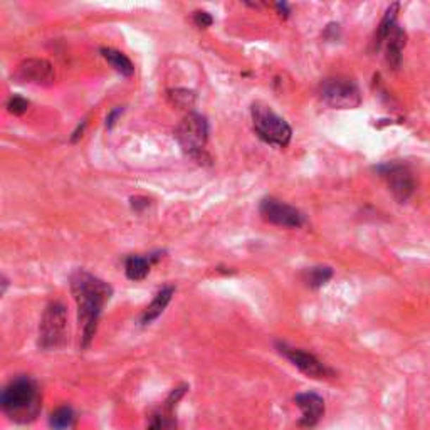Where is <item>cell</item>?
Instances as JSON below:
<instances>
[{
    "mask_svg": "<svg viewBox=\"0 0 430 430\" xmlns=\"http://www.w3.org/2000/svg\"><path fill=\"white\" fill-rule=\"evenodd\" d=\"M17 82H29V84L49 86L54 82V68L49 61L30 58L19 64L14 72Z\"/></svg>",
    "mask_w": 430,
    "mask_h": 430,
    "instance_id": "30bf717a",
    "label": "cell"
},
{
    "mask_svg": "<svg viewBox=\"0 0 430 430\" xmlns=\"http://www.w3.org/2000/svg\"><path fill=\"white\" fill-rule=\"evenodd\" d=\"M175 138L178 145L189 155H198L205 146L208 138L207 120L198 113H189L178 123L175 129Z\"/></svg>",
    "mask_w": 430,
    "mask_h": 430,
    "instance_id": "8992f818",
    "label": "cell"
},
{
    "mask_svg": "<svg viewBox=\"0 0 430 430\" xmlns=\"http://www.w3.org/2000/svg\"><path fill=\"white\" fill-rule=\"evenodd\" d=\"M375 170L379 172V175L381 178H385L386 185H388L390 192H392L397 202L400 203L407 202L408 198L414 195L417 189V182L414 172H412L407 165L390 162V163L379 165Z\"/></svg>",
    "mask_w": 430,
    "mask_h": 430,
    "instance_id": "52a82bcc",
    "label": "cell"
},
{
    "mask_svg": "<svg viewBox=\"0 0 430 430\" xmlns=\"http://www.w3.org/2000/svg\"><path fill=\"white\" fill-rule=\"evenodd\" d=\"M71 291L77 304V318L82 331V346H88L96 333L98 318L103 306L110 301L113 289L110 284L89 272L76 271L71 277Z\"/></svg>",
    "mask_w": 430,
    "mask_h": 430,
    "instance_id": "6da1fadb",
    "label": "cell"
},
{
    "mask_svg": "<svg viewBox=\"0 0 430 430\" xmlns=\"http://www.w3.org/2000/svg\"><path fill=\"white\" fill-rule=\"evenodd\" d=\"M386 41H388L386 42V61H388L390 66L397 69L402 63V52L407 42V34L398 25H395L390 36L386 37Z\"/></svg>",
    "mask_w": 430,
    "mask_h": 430,
    "instance_id": "7c38bea8",
    "label": "cell"
},
{
    "mask_svg": "<svg viewBox=\"0 0 430 430\" xmlns=\"http://www.w3.org/2000/svg\"><path fill=\"white\" fill-rule=\"evenodd\" d=\"M121 111H123L121 108H116V110H113L110 115H108V118H106V127L108 128H113V125H115V120L118 118V115Z\"/></svg>",
    "mask_w": 430,
    "mask_h": 430,
    "instance_id": "cb8c5ba5",
    "label": "cell"
},
{
    "mask_svg": "<svg viewBox=\"0 0 430 430\" xmlns=\"http://www.w3.org/2000/svg\"><path fill=\"white\" fill-rule=\"evenodd\" d=\"M132 207L134 208V210L140 212L141 208L148 207V198H145V197H133L132 198Z\"/></svg>",
    "mask_w": 430,
    "mask_h": 430,
    "instance_id": "603a6c76",
    "label": "cell"
},
{
    "mask_svg": "<svg viewBox=\"0 0 430 430\" xmlns=\"http://www.w3.org/2000/svg\"><path fill=\"white\" fill-rule=\"evenodd\" d=\"M125 271H127V276L132 281L145 279L150 272V259L140 258V255H132V258L127 259Z\"/></svg>",
    "mask_w": 430,
    "mask_h": 430,
    "instance_id": "2e32d148",
    "label": "cell"
},
{
    "mask_svg": "<svg viewBox=\"0 0 430 430\" xmlns=\"http://www.w3.org/2000/svg\"><path fill=\"white\" fill-rule=\"evenodd\" d=\"M68 343V312L61 303H51L42 315L39 327V346L52 351Z\"/></svg>",
    "mask_w": 430,
    "mask_h": 430,
    "instance_id": "277c9868",
    "label": "cell"
},
{
    "mask_svg": "<svg viewBox=\"0 0 430 430\" xmlns=\"http://www.w3.org/2000/svg\"><path fill=\"white\" fill-rule=\"evenodd\" d=\"M333 277V269L328 266L310 267L303 272V279L310 288H321Z\"/></svg>",
    "mask_w": 430,
    "mask_h": 430,
    "instance_id": "e0dca14e",
    "label": "cell"
},
{
    "mask_svg": "<svg viewBox=\"0 0 430 430\" xmlns=\"http://www.w3.org/2000/svg\"><path fill=\"white\" fill-rule=\"evenodd\" d=\"M148 430H177V424L172 417L168 415H156L151 420Z\"/></svg>",
    "mask_w": 430,
    "mask_h": 430,
    "instance_id": "ffe728a7",
    "label": "cell"
},
{
    "mask_svg": "<svg viewBox=\"0 0 430 430\" xmlns=\"http://www.w3.org/2000/svg\"><path fill=\"white\" fill-rule=\"evenodd\" d=\"M251 113H253L254 132L260 140L269 143V145H274L277 148H284L289 145L293 129L286 123V120H282L271 108L260 103L253 104Z\"/></svg>",
    "mask_w": 430,
    "mask_h": 430,
    "instance_id": "3957f363",
    "label": "cell"
},
{
    "mask_svg": "<svg viewBox=\"0 0 430 430\" xmlns=\"http://www.w3.org/2000/svg\"><path fill=\"white\" fill-rule=\"evenodd\" d=\"M168 98H170V101L175 104L178 108H189L194 104V93H190V91L186 89H175L170 91V94H168Z\"/></svg>",
    "mask_w": 430,
    "mask_h": 430,
    "instance_id": "d6986e66",
    "label": "cell"
},
{
    "mask_svg": "<svg viewBox=\"0 0 430 430\" xmlns=\"http://www.w3.org/2000/svg\"><path fill=\"white\" fill-rule=\"evenodd\" d=\"M320 94L328 106L336 108V110H353L362 104V93L356 82L343 76L323 81Z\"/></svg>",
    "mask_w": 430,
    "mask_h": 430,
    "instance_id": "5b68a950",
    "label": "cell"
},
{
    "mask_svg": "<svg viewBox=\"0 0 430 430\" xmlns=\"http://www.w3.org/2000/svg\"><path fill=\"white\" fill-rule=\"evenodd\" d=\"M194 23L197 24L198 27L205 29V27H208V25H212V23H214V19H212L208 12H205V11H197V12H195V14H194Z\"/></svg>",
    "mask_w": 430,
    "mask_h": 430,
    "instance_id": "7402d4cb",
    "label": "cell"
},
{
    "mask_svg": "<svg viewBox=\"0 0 430 430\" xmlns=\"http://www.w3.org/2000/svg\"><path fill=\"white\" fill-rule=\"evenodd\" d=\"M173 293H175V289H173L172 286H168V288H165V289L160 291V293L155 296L153 301L148 304V308H146L145 312H143L141 323L143 324H150L151 321L158 318V316L165 311L167 304L170 303Z\"/></svg>",
    "mask_w": 430,
    "mask_h": 430,
    "instance_id": "4fadbf2b",
    "label": "cell"
},
{
    "mask_svg": "<svg viewBox=\"0 0 430 430\" xmlns=\"http://www.w3.org/2000/svg\"><path fill=\"white\" fill-rule=\"evenodd\" d=\"M277 348H279L281 355H284L299 372L311 377V379H331L334 375L331 368H328L321 360L316 358L315 355L308 353V351L293 348V346L286 345V343H279Z\"/></svg>",
    "mask_w": 430,
    "mask_h": 430,
    "instance_id": "9c48e42d",
    "label": "cell"
},
{
    "mask_svg": "<svg viewBox=\"0 0 430 430\" xmlns=\"http://www.w3.org/2000/svg\"><path fill=\"white\" fill-rule=\"evenodd\" d=\"M276 8L281 12V15H282V12H284V15H288V14H289V12H288V6H286V4H276Z\"/></svg>",
    "mask_w": 430,
    "mask_h": 430,
    "instance_id": "d4e9b609",
    "label": "cell"
},
{
    "mask_svg": "<svg viewBox=\"0 0 430 430\" xmlns=\"http://www.w3.org/2000/svg\"><path fill=\"white\" fill-rule=\"evenodd\" d=\"M72 420H75V412L69 407H59L51 414V427L54 430H66L71 427Z\"/></svg>",
    "mask_w": 430,
    "mask_h": 430,
    "instance_id": "ac0fdd59",
    "label": "cell"
},
{
    "mask_svg": "<svg viewBox=\"0 0 430 430\" xmlns=\"http://www.w3.org/2000/svg\"><path fill=\"white\" fill-rule=\"evenodd\" d=\"M294 403H296L303 414L301 422H299L303 427H315L321 420V417L324 415V400L318 393H298L294 397Z\"/></svg>",
    "mask_w": 430,
    "mask_h": 430,
    "instance_id": "8fae6325",
    "label": "cell"
},
{
    "mask_svg": "<svg viewBox=\"0 0 430 430\" xmlns=\"http://www.w3.org/2000/svg\"><path fill=\"white\" fill-rule=\"evenodd\" d=\"M398 8H400V4H392L388 8H386L384 19H381V23L379 25V30H377V36H375V49H379V47L384 44L386 41V37L390 36V32H392L395 27V20H397V14H398Z\"/></svg>",
    "mask_w": 430,
    "mask_h": 430,
    "instance_id": "5bb4252c",
    "label": "cell"
},
{
    "mask_svg": "<svg viewBox=\"0 0 430 430\" xmlns=\"http://www.w3.org/2000/svg\"><path fill=\"white\" fill-rule=\"evenodd\" d=\"M259 214L266 222L286 229H298L306 224V217L301 210L274 197H266L260 201Z\"/></svg>",
    "mask_w": 430,
    "mask_h": 430,
    "instance_id": "ba28073f",
    "label": "cell"
},
{
    "mask_svg": "<svg viewBox=\"0 0 430 430\" xmlns=\"http://www.w3.org/2000/svg\"><path fill=\"white\" fill-rule=\"evenodd\" d=\"M101 56L104 59L108 61V63L111 64L113 68L116 69V71L121 72L123 76H132L134 72V68L132 64V61H129L127 56L123 54V52L111 49V47H103L101 49Z\"/></svg>",
    "mask_w": 430,
    "mask_h": 430,
    "instance_id": "9a60e30c",
    "label": "cell"
},
{
    "mask_svg": "<svg viewBox=\"0 0 430 430\" xmlns=\"http://www.w3.org/2000/svg\"><path fill=\"white\" fill-rule=\"evenodd\" d=\"M7 108H8V111H11V113H14V115H23V113L27 111L29 103L25 101L24 98H20V96H14V98H11V99H8Z\"/></svg>",
    "mask_w": 430,
    "mask_h": 430,
    "instance_id": "44dd1931",
    "label": "cell"
},
{
    "mask_svg": "<svg viewBox=\"0 0 430 430\" xmlns=\"http://www.w3.org/2000/svg\"><path fill=\"white\" fill-rule=\"evenodd\" d=\"M0 403L4 412L14 422L27 424L34 420L41 412V395L36 381L30 380L29 377H20L11 381L2 392Z\"/></svg>",
    "mask_w": 430,
    "mask_h": 430,
    "instance_id": "7a4b0ae2",
    "label": "cell"
}]
</instances>
